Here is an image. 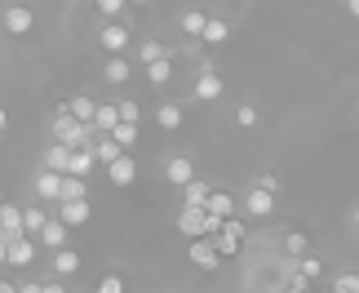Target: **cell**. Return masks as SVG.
Returning <instances> with one entry per match:
<instances>
[{
	"label": "cell",
	"instance_id": "cell-26",
	"mask_svg": "<svg viewBox=\"0 0 359 293\" xmlns=\"http://www.w3.org/2000/svg\"><path fill=\"white\" fill-rule=\"evenodd\" d=\"M231 36V22L226 18H209V27H204V45H226Z\"/></svg>",
	"mask_w": 359,
	"mask_h": 293
},
{
	"label": "cell",
	"instance_id": "cell-45",
	"mask_svg": "<svg viewBox=\"0 0 359 293\" xmlns=\"http://www.w3.org/2000/svg\"><path fill=\"white\" fill-rule=\"evenodd\" d=\"M355 227H359V209H355Z\"/></svg>",
	"mask_w": 359,
	"mask_h": 293
},
{
	"label": "cell",
	"instance_id": "cell-33",
	"mask_svg": "<svg viewBox=\"0 0 359 293\" xmlns=\"http://www.w3.org/2000/svg\"><path fill=\"white\" fill-rule=\"evenodd\" d=\"M333 289H337V293H359V275H355V271H341L337 280H333Z\"/></svg>",
	"mask_w": 359,
	"mask_h": 293
},
{
	"label": "cell",
	"instance_id": "cell-16",
	"mask_svg": "<svg viewBox=\"0 0 359 293\" xmlns=\"http://www.w3.org/2000/svg\"><path fill=\"white\" fill-rule=\"evenodd\" d=\"M72 156H76V151H67L62 143H49L45 147V169L49 174H67V169H72Z\"/></svg>",
	"mask_w": 359,
	"mask_h": 293
},
{
	"label": "cell",
	"instance_id": "cell-34",
	"mask_svg": "<svg viewBox=\"0 0 359 293\" xmlns=\"http://www.w3.org/2000/svg\"><path fill=\"white\" fill-rule=\"evenodd\" d=\"M111 138H116V143H120V147H124V151H129V147H133V143H137V124H120V129H116V134H111Z\"/></svg>",
	"mask_w": 359,
	"mask_h": 293
},
{
	"label": "cell",
	"instance_id": "cell-29",
	"mask_svg": "<svg viewBox=\"0 0 359 293\" xmlns=\"http://www.w3.org/2000/svg\"><path fill=\"white\" fill-rule=\"evenodd\" d=\"M147 80H151V85H169V80H173V58L151 63V67H147Z\"/></svg>",
	"mask_w": 359,
	"mask_h": 293
},
{
	"label": "cell",
	"instance_id": "cell-28",
	"mask_svg": "<svg viewBox=\"0 0 359 293\" xmlns=\"http://www.w3.org/2000/svg\"><path fill=\"white\" fill-rule=\"evenodd\" d=\"M102 76H107V80H111V85H124V80H129V76H133V67H129V58H111V63H107V67H102Z\"/></svg>",
	"mask_w": 359,
	"mask_h": 293
},
{
	"label": "cell",
	"instance_id": "cell-19",
	"mask_svg": "<svg viewBox=\"0 0 359 293\" xmlns=\"http://www.w3.org/2000/svg\"><path fill=\"white\" fill-rule=\"evenodd\" d=\"M93 169H98V151L85 147V151H76V156H72V169H67V178H89Z\"/></svg>",
	"mask_w": 359,
	"mask_h": 293
},
{
	"label": "cell",
	"instance_id": "cell-30",
	"mask_svg": "<svg viewBox=\"0 0 359 293\" xmlns=\"http://www.w3.org/2000/svg\"><path fill=\"white\" fill-rule=\"evenodd\" d=\"M284 254L293 258V262H302V258H306V235H302V231H288L284 235Z\"/></svg>",
	"mask_w": 359,
	"mask_h": 293
},
{
	"label": "cell",
	"instance_id": "cell-10",
	"mask_svg": "<svg viewBox=\"0 0 359 293\" xmlns=\"http://www.w3.org/2000/svg\"><path fill=\"white\" fill-rule=\"evenodd\" d=\"M226 89H222V76L217 72H200V80H196V103H217Z\"/></svg>",
	"mask_w": 359,
	"mask_h": 293
},
{
	"label": "cell",
	"instance_id": "cell-44",
	"mask_svg": "<svg viewBox=\"0 0 359 293\" xmlns=\"http://www.w3.org/2000/svg\"><path fill=\"white\" fill-rule=\"evenodd\" d=\"M346 9H351V13H355V18H359V0H351V5H346Z\"/></svg>",
	"mask_w": 359,
	"mask_h": 293
},
{
	"label": "cell",
	"instance_id": "cell-35",
	"mask_svg": "<svg viewBox=\"0 0 359 293\" xmlns=\"http://www.w3.org/2000/svg\"><path fill=\"white\" fill-rule=\"evenodd\" d=\"M120 116H124V124H137V120H142V107H137L133 98H124V103H120Z\"/></svg>",
	"mask_w": 359,
	"mask_h": 293
},
{
	"label": "cell",
	"instance_id": "cell-31",
	"mask_svg": "<svg viewBox=\"0 0 359 293\" xmlns=\"http://www.w3.org/2000/svg\"><path fill=\"white\" fill-rule=\"evenodd\" d=\"M49 227V218H45V209H36V204H27V235H32V240H36V235L40 231H45Z\"/></svg>",
	"mask_w": 359,
	"mask_h": 293
},
{
	"label": "cell",
	"instance_id": "cell-41",
	"mask_svg": "<svg viewBox=\"0 0 359 293\" xmlns=\"http://www.w3.org/2000/svg\"><path fill=\"white\" fill-rule=\"evenodd\" d=\"M284 293H315V289H311V285H288Z\"/></svg>",
	"mask_w": 359,
	"mask_h": 293
},
{
	"label": "cell",
	"instance_id": "cell-18",
	"mask_svg": "<svg viewBox=\"0 0 359 293\" xmlns=\"http://www.w3.org/2000/svg\"><path fill=\"white\" fill-rule=\"evenodd\" d=\"M209 195H213V187L204 183V178H196L191 187H182V204L187 209H209Z\"/></svg>",
	"mask_w": 359,
	"mask_h": 293
},
{
	"label": "cell",
	"instance_id": "cell-39",
	"mask_svg": "<svg viewBox=\"0 0 359 293\" xmlns=\"http://www.w3.org/2000/svg\"><path fill=\"white\" fill-rule=\"evenodd\" d=\"M257 187L275 195V191H280V178H275V174H262V178H257Z\"/></svg>",
	"mask_w": 359,
	"mask_h": 293
},
{
	"label": "cell",
	"instance_id": "cell-14",
	"mask_svg": "<svg viewBox=\"0 0 359 293\" xmlns=\"http://www.w3.org/2000/svg\"><path fill=\"white\" fill-rule=\"evenodd\" d=\"M53 218H62L72 231L85 227V222H89V200H67V204H58V214H53Z\"/></svg>",
	"mask_w": 359,
	"mask_h": 293
},
{
	"label": "cell",
	"instance_id": "cell-32",
	"mask_svg": "<svg viewBox=\"0 0 359 293\" xmlns=\"http://www.w3.org/2000/svg\"><path fill=\"white\" fill-rule=\"evenodd\" d=\"M85 195H89L85 178H67V183H62V204H67V200H85Z\"/></svg>",
	"mask_w": 359,
	"mask_h": 293
},
{
	"label": "cell",
	"instance_id": "cell-3",
	"mask_svg": "<svg viewBox=\"0 0 359 293\" xmlns=\"http://www.w3.org/2000/svg\"><path fill=\"white\" fill-rule=\"evenodd\" d=\"M213 245H217V254H222V258H236L240 245H244V222H240V218L222 222V231L213 235Z\"/></svg>",
	"mask_w": 359,
	"mask_h": 293
},
{
	"label": "cell",
	"instance_id": "cell-38",
	"mask_svg": "<svg viewBox=\"0 0 359 293\" xmlns=\"http://www.w3.org/2000/svg\"><path fill=\"white\" fill-rule=\"evenodd\" d=\"M98 13H107V18H120V13H124V0H98Z\"/></svg>",
	"mask_w": 359,
	"mask_h": 293
},
{
	"label": "cell",
	"instance_id": "cell-20",
	"mask_svg": "<svg viewBox=\"0 0 359 293\" xmlns=\"http://www.w3.org/2000/svg\"><path fill=\"white\" fill-rule=\"evenodd\" d=\"M93 151H98V164H107V169H111V164H120L124 156H129V151H124V147L116 143V138H98V147H93Z\"/></svg>",
	"mask_w": 359,
	"mask_h": 293
},
{
	"label": "cell",
	"instance_id": "cell-6",
	"mask_svg": "<svg viewBox=\"0 0 359 293\" xmlns=\"http://www.w3.org/2000/svg\"><path fill=\"white\" fill-rule=\"evenodd\" d=\"M164 178H169L173 187H191V183H196V160H191V156H173L169 164H164Z\"/></svg>",
	"mask_w": 359,
	"mask_h": 293
},
{
	"label": "cell",
	"instance_id": "cell-43",
	"mask_svg": "<svg viewBox=\"0 0 359 293\" xmlns=\"http://www.w3.org/2000/svg\"><path fill=\"white\" fill-rule=\"evenodd\" d=\"M0 293H22V289H18V285H9V280H5V285H0Z\"/></svg>",
	"mask_w": 359,
	"mask_h": 293
},
{
	"label": "cell",
	"instance_id": "cell-13",
	"mask_svg": "<svg viewBox=\"0 0 359 293\" xmlns=\"http://www.w3.org/2000/svg\"><path fill=\"white\" fill-rule=\"evenodd\" d=\"M32 9L27 5H5V32H13V36H22V32H32Z\"/></svg>",
	"mask_w": 359,
	"mask_h": 293
},
{
	"label": "cell",
	"instance_id": "cell-7",
	"mask_svg": "<svg viewBox=\"0 0 359 293\" xmlns=\"http://www.w3.org/2000/svg\"><path fill=\"white\" fill-rule=\"evenodd\" d=\"M244 214H248V218H271V214H275V195L262 191V187L253 183V191L244 195Z\"/></svg>",
	"mask_w": 359,
	"mask_h": 293
},
{
	"label": "cell",
	"instance_id": "cell-21",
	"mask_svg": "<svg viewBox=\"0 0 359 293\" xmlns=\"http://www.w3.org/2000/svg\"><path fill=\"white\" fill-rule=\"evenodd\" d=\"M156 124H160V129H182V107H177V103H160L156 107Z\"/></svg>",
	"mask_w": 359,
	"mask_h": 293
},
{
	"label": "cell",
	"instance_id": "cell-42",
	"mask_svg": "<svg viewBox=\"0 0 359 293\" xmlns=\"http://www.w3.org/2000/svg\"><path fill=\"white\" fill-rule=\"evenodd\" d=\"M45 293H67V289H62L58 280H45Z\"/></svg>",
	"mask_w": 359,
	"mask_h": 293
},
{
	"label": "cell",
	"instance_id": "cell-23",
	"mask_svg": "<svg viewBox=\"0 0 359 293\" xmlns=\"http://www.w3.org/2000/svg\"><path fill=\"white\" fill-rule=\"evenodd\" d=\"M107 178H111V187H133V178H137V164L124 156L120 164H111V169H107Z\"/></svg>",
	"mask_w": 359,
	"mask_h": 293
},
{
	"label": "cell",
	"instance_id": "cell-46",
	"mask_svg": "<svg viewBox=\"0 0 359 293\" xmlns=\"http://www.w3.org/2000/svg\"><path fill=\"white\" fill-rule=\"evenodd\" d=\"M320 293H324V289H320Z\"/></svg>",
	"mask_w": 359,
	"mask_h": 293
},
{
	"label": "cell",
	"instance_id": "cell-4",
	"mask_svg": "<svg viewBox=\"0 0 359 293\" xmlns=\"http://www.w3.org/2000/svg\"><path fill=\"white\" fill-rule=\"evenodd\" d=\"M187 258L196 262L200 271H217V267H222V254H217L213 235H209V240H196V245H187Z\"/></svg>",
	"mask_w": 359,
	"mask_h": 293
},
{
	"label": "cell",
	"instance_id": "cell-40",
	"mask_svg": "<svg viewBox=\"0 0 359 293\" xmlns=\"http://www.w3.org/2000/svg\"><path fill=\"white\" fill-rule=\"evenodd\" d=\"M22 293H45V285H40V280H27V285H18Z\"/></svg>",
	"mask_w": 359,
	"mask_h": 293
},
{
	"label": "cell",
	"instance_id": "cell-9",
	"mask_svg": "<svg viewBox=\"0 0 359 293\" xmlns=\"http://www.w3.org/2000/svg\"><path fill=\"white\" fill-rule=\"evenodd\" d=\"M67 235H72V227H67V222H62V218H49V227H45V231H40V235H36V240H40V245H45V249H53V254H62V249H67Z\"/></svg>",
	"mask_w": 359,
	"mask_h": 293
},
{
	"label": "cell",
	"instance_id": "cell-15",
	"mask_svg": "<svg viewBox=\"0 0 359 293\" xmlns=\"http://www.w3.org/2000/svg\"><path fill=\"white\" fill-rule=\"evenodd\" d=\"M293 280H288V285H315V280H320V271H324V262L320 258H315V254H306V258H302V262H293Z\"/></svg>",
	"mask_w": 359,
	"mask_h": 293
},
{
	"label": "cell",
	"instance_id": "cell-22",
	"mask_svg": "<svg viewBox=\"0 0 359 293\" xmlns=\"http://www.w3.org/2000/svg\"><path fill=\"white\" fill-rule=\"evenodd\" d=\"M209 214H213L217 222H231V218H236V200H231L226 191H213V195H209Z\"/></svg>",
	"mask_w": 359,
	"mask_h": 293
},
{
	"label": "cell",
	"instance_id": "cell-8",
	"mask_svg": "<svg viewBox=\"0 0 359 293\" xmlns=\"http://www.w3.org/2000/svg\"><path fill=\"white\" fill-rule=\"evenodd\" d=\"M0 262H5V267H32L36 262V240H18V245L0 249Z\"/></svg>",
	"mask_w": 359,
	"mask_h": 293
},
{
	"label": "cell",
	"instance_id": "cell-5",
	"mask_svg": "<svg viewBox=\"0 0 359 293\" xmlns=\"http://www.w3.org/2000/svg\"><path fill=\"white\" fill-rule=\"evenodd\" d=\"M98 40H102V49L111 53V58H124V49H129V27H124V22H107L98 32Z\"/></svg>",
	"mask_w": 359,
	"mask_h": 293
},
{
	"label": "cell",
	"instance_id": "cell-25",
	"mask_svg": "<svg viewBox=\"0 0 359 293\" xmlns=\"http://www.w3.org/2000/svg\"><path fill=\"white\" fill-rule=\"evenodd\" d=\"M137 53H142V67H151V63H164V58H173V49L164 45V40H147V45L137 49Z\"/></svg>",
	"mask_w": 359,
	"mask_h": 293
},
{
	"label": "cell",
	"instance_id": "cell-12",
	"mask_svg": "<svg viewBox=\"0 0 359 293\" xmlns=\"http://www.w3.org/2000/svg\"><path fill=\"white\" fill-rule=\"evenodd\" d=\"M98 107H102V103H93L89 93H76V98H67V111H72V116H76L80 124H93V120H98Z\"/></svg>",
	"mask_w": 359,
	"mask_h": 293
},
{
	"label": "cell",
	"instance_id": "cell-2",
	"mask_svg": "<svg viewBox=\"0 0 359 293\" xmlns=\"http://www.w3.org/2000/svg\"><path fill=\"white\" fill-rule=\"evenodd\" d=\"M18 240H32V235H27V209L5 200V204H0V249H9Z\"/></svg>",
	"mask_w": 359,
	"mask_h": 293
},
{
	"label": "cell",
	"instance_id": "cell-17",
	"mask_svg": "<svg viewBox=\"0 0 359 293\" xmlns=\"http://www.w3.org/2000/svg\"><path fill=\"white\" fill-rule=\"evenodd\" d=\"M62 183H67V174H49V169H45V174L36 178V191L45 195V200H53V204H62Z\"/></svg>",
	"mask_w": 359,
	"mask_h": 293
},
{
	"label": "cell",
	"instance_id": "cell-36",
	"mask_svg": "<svg viewBox=\"0 0 359 293\" xmlns=\"http://www.w3.org/2000/svg\"><path fill=\"white\" fill-rule=\"evenodd\" d=\"M236 124H244V129H253V124H257V107H253V103H244V107L236 111Z\"/></svg>",
	"mask_w": 359,
	"mask_h": 293
},
{
	"label": "cell",
	"instance_id": "cell-1",
	"mask_svg": "<svg viewBox=\"0 0 359 293\" xmlns=\"http://www.w3.org/2000/svg\"><path fill=\"white\" fill-rule=\"evenodd\" d=\"M177 231H182L187 240L196 245V240H209V235H217V231H222V222H217L209 209H187V204H182V214H177Z\"/></svg>",
	"mask_w": 359,
	"mask_h": 293
},
{
	"label": "cell",
	"instance_id": "cell-11",
	"mask_svg": "<svg viewBox=\"0 0 359 293\" xmlns=\"http://www.w3.org/2000/svg\"><path fill=\"white\" fill-rule=\"evenodd\" d=\"M124 124V116H120V103H102L98 107V120H93V129H98L102 138H111L116 129Z\"/></svg>",
	"mask_w": 359,
	"mask_h": 293
},
{
	"label": "cell",
	"instance_id": "cell-27",
	"mask_svg": "<svg viewBox=\"0 0 359 293\" xmlns=\"http://www.w3.org/2000/svg\"><path fill=\"white\" fill-rule=\"evenodd\" d=\"M53 271H58V275H76V271H80V254H76V249L53 254Z\"/></svg>",
	"mask_w": 359,
	"mask_h": 293
},
{
	"label": "cell",
	"instance_id": "cell-24",
	"mask_svg": "<svg viewBox=\"0 0 359 293\" xmlns=\"http://www.w3.org/2000/svg\"><path fill=\"white\" fill-rule=\"evenodd\" d=\"M204 27H209V13H204V9H187L182 13V32L187 36H200L204 40Z\"/></svg>",
	"mask_w": 359,
	"mask_h": 293
},
{
	"label": "cell",
	"instance_id": "cell-37",
	"mask_svg": "<svg viewBox=\"0 0 359 293\" xmlns=\"http://www.w3.org/2000/svg\"><path fill=\"white\" fill-rule=\"evenodd\" d=\"M98 293H124V280H120V275H102V280H98Z\"/></svg>",
	"mask_w": 359,
	"mask_h": 293
}]
</instances>
